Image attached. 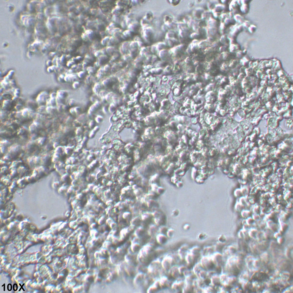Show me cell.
Segmentation results:
<instances>
[{"mask_svg":"<svg viewBox=\"0 0 293 293\" xmlns=\"http://www.w3.org/2000/svg\"><path fill=\"white\" fill-rule=\"evenodd\" d=\"M200 263L203 268L207 270L211 269L214 265L211 258L206 256L202 258Z\"/></svg>","mask_w":293,"mask_h":293,"instance_id":"1","label":"cell"},{"mask_svg":"<svg viewBox=\"0 0 293 293\" xmlns=\"http://www.w3.org/2000/svg\"><path fill=\"white\" fill-rule=\"evenodd\" d=\"M161 266V263L158 261H154L151 263L149 266L148 270L151 274L156 275L158 274L159 269Z\"/></svg>","mask_w":293,"mask_h":293,"instance_id":"2","label":"cell"},{"mask_svg":"<svg viewBox=\"0 0 293 293\" xmlns=\"http://www.w3.org/2000/svg\"><path fill=\"white\" fill-rule=\"evenodd\" d=\"M173 262V259L170 256H167L163 258L161 262V266L166 271H168L171 268Z\"/></svg>","mask_w":293,"mask_h":293,"instance_id":"3","label":"cell"},{"mask_svg":"<svg viewBox=\"0 0 293 293\" xmlns=\"http://www.w3.org/2000/svg\"><path fill=\"white\" fill-rule=\"evenodd\" d=\"M154 35V32L150 28H147L144 30V37L145 41L147 43L151 42Z\"/></svg>","mask_w":293,"mask_h":293,"instance_id":"4","label":"cell"},{"mask_svg":"<svg viewBox=\"0 0 293 293\" xmlns=\"http://www.w3.org/2000/svg\"><path fill=\"white\" fill-rule=\"evenodd\" d=\"M145 279V276L144 273L140 272L135 276L134 280V283L136 285H140L143 283Z\"/></svg>","mask_w":293,"mask_h":293,"instance_id":"5","label":"cell"},{"mask_svg":"<svg viewBox=\"0 0 293 293\" xmlns=\"http://www.w3.org/2000/svg\"><path fill=\"white\" fill-rule=\"evenodd\" d=\"M188 249V247L187 245H184L179 248L178 251V254L181 259H185Z\"/></svg>","mask_w":293,"mask_h":293,"instance_id":"6","label":"cell"},{"mask_svg":"<svg viewBox=\"0 0 293 293\" xmlns=\"http://www.w3.org/2000/svg\"><path fill=\"white\" fill-rule=\"evenodd\" d=\"M156 240L158 244L160 245H163L167 242L168 238L164 234L160 233L157 235Z\"/></svg>","mask_w":293,"mask_h":293,"instance_id":"7","label":"cell"},{"mask_svg":"<svg viewBox=\"0 0 293 293\" xmlns=\"http://www.w3.org/2000/svg\"><path fill=\"white\" fill-rule=\"evenodd\" d=\"M178 268L177 266H173L168 270L169 274L174 279L177 278L180 275Z\"/></svg>","mask_w":293,"mask_h":293,"instance_id":"8","label":"cell"},{"mask_svg":"<svg viewBox=\"0 0 293 293\" xmlns=\"http://www.w3.org/2000/svg\"><path fill=\"white\" fill-rule=\"evenodd\" d=\"M159 281L155 282L153 285L150 286L147 290L148 293H154L158 291L160 288Z\"/></svg>","mask_w":293,"mask_h":293,"instance_id":"9","label":"cell"},{"mask_svg":"<svg viewBox=\"0 0 293 293\" xmlns=\"http://www.w3.org/2000/svg\"><path fill=\"white\" fill-rule=\"evenodd\" d=\"M211 259L214 265H218L221 261L222 256L220 253H216L213 255Z\"/></svg>","mask_w":293,"mask_h":293,"instance_id":"10","label":"cell"},{"mask_svg":"<svg viewBox=\"0 0 293 293\" xmlns=\"http://www.w3.org/2000/svg\"><path fill=\"white\" fill-rule=\"evenodd\" d=\"M145 232L144 228L143 227H140L135 230V234L136 237L139 238H141L144 235Z\"/></svg>","mask_w":293,"mask_h":293,"instance_id":"11","label":"cell"},{"mask_svg":"<svg viewBox=\"0 0 293 293\" xmlns=\"http://www.w3.org/2000/svg\"><path fill=\"white\" fill-rule=\"evenodd\" d=\"M195 257L196 256H195L191 254V253H187L185 256V259L188 264L191 265L194 263L195 261Z\"/></svg>","mask_w":293,"mask_h":293,"instance_id":"12","label":"cell"},{"mask_svg":"<svg viewBox=\"0 0 293 293\" xmlns=\"http://www.w3.org/2000/svg\"><path fill=\"white\" fill-rule=\"evenodd\" d=\"M159 282L161 288H166L168 285L169 281L168 278L164 276L161 278Z\"/></svg>","mask_w":293,"mask_h":293,"instance_id":"13","label":"cell"},{"mask_svg":"<svg viewBox=\"0 0 293 293\" xmlns=\"http://www.w3.org/2000/svg\"><path fill=\"white\" fill-rule=\"evenodd\" d=\"M141 249L140 244L138 242H134L131 246V249L133 252L136 253L140 251Z\"/></svg>","mask_w":293,"mask_h":293,"instance_id":"14","label":"cell"},{"mask_svg":"<svg viewBox=\"0 0 293 293\" xmlns=\"http://www.w3.org/2000/svg\"><path fill=\"white\" fill-rule=\"evenodd\" d=\"M125 270L129 276H132L135 274V269L132 265L128 264L125 266Z\"/></svg>","mask_w":293,"mask_h":293,"instance_id":"15","label":"cell"},{"mask_svg":"<svg viewBox=\"0 0 293 293\" xmlns=\"http://www.w3.org/2000/svg\"><path fill=\"white\" fill-rule=\"evenodd\" d=\"M220 283V278L217 275H213L210 279V284L213 286L219 285Z\"/></svg>","mask_w":293,"mask_h":293,"instance_id":"16","label":"cell"},{"mask_svg":"<svg viewBox=\"0 0 293 293\" xmlns=\"http://www.w3.org/2000/svg\"><path fill=\"white\" fill-rule=\"evenodd\" d=\"M129 30L133 32H136L139 31L140 28V25L138 22L131 23L128 26Z\"/></svg>","mask_w":293,"mask_h":293,"instance_id":"17","label":"cell"},{"mask_svg":"<svg viewBox=\"0 0 293 293\" xmlns=\"http://www.w3.org/2000/svg\"><path fill=\"white\" fill-rule=\"evenodd\" d=\"M153 217L152 214L148 213H144L141 215V220L145 223H147L151 221Z\"/></svg>","mask_w":293,"mask_h":293,"instance_id":"18","label":"cell"},{"mask_svg":"<svg viewBox=\"0 0 293 293\" xmlns=\"http://www.w3.org/2000/svg\"><path fill=\"white\" fill-rule=\"evenodd\" d=\"M133 36V32L130 30H126L123 32L121 35L122 39H127Z\"/></svg>","mask_w":293,"mask_h":293,"instance_id":"19","label":"cell"},{"mask_svg":"<svg viewBox=\"0 0 293 293\" xmlns=\"http://www.w3.org/2000/svg\"><path fill=\"white\" fill-rule=\"evenodd\" d=\"M125 260L127 263L131 265L134 264L135 261L134 256L131 254H128L126 256Z\"/></svg>","mask_w":293,"mask_h":293,"instance_id":"20","label":"cell"},{"mask_svg":"<svg viewBox=\"0 0 293 293\" xmlns=\"http://www.w3.org/2000/svg\"><path fill=\"white\" fill-rule=\"evenodd\" d=\"M203 268L201 265L200 263H197L193 268V271L194 274L198 276V274L201 270L203 269Z\"/></svg>","mask_w":293,"mask_h":293,"instance_id":"21","label":"cell"},{"mask_svg":"<svg viewBox=\"0 0 293 293\" xmlns=\"http://www.w3.org/2000/svg\"><path fill=\"white\" fill-rule=\"evenodd\" d=\"M183 286L182 282H174L171 286L172 289L175 291H178L181 289Z\"/></svg>","mask_w":293,"mask_h":293,"instance_id":"22","label":"cell"},{"mask_svg":"<svg viewBox=\"0 0 293 293\" xmlns=\"http://www.w3.org/2000/svg\"><path fill=\"white\" fill-rule=\"evenodd\" d=\"M157 231V227L154 225H151L149 228L148 230V233L149 235L152 236L155 234Z\"/></svg>","mask_w":293,"mask_h":293,"instance_id":"23","label":"cell"},{"mask_svg":"<svg viewBox=\"0 0 293 293\" xmlns=\"http://www.w3.org/2000/svg\"><path fill=\"white\" fill-rule=\"evenodd\" d=\"M141 223V219L138 216L135 217L131 221L132 225L136 227L140 225Z\"/></svg>","mask_w":293,"mask_h":293,"instance_id":"24","label":"cell"},{"mask_svg":"<svg viewBox=\"0 0 293 293\" xmlns=\"http://www.w3.org/2000/svg\"><path fill=\"white\" fill-rule=\"evenodd\" d=\"M201 251V249L199 247L196 246L193 247L190 250V252L191 254L196 256H197L199 254Z\"/></svg>","mask_w":293,"mask_h":293,"instance_id":"25","label":"cell"},{"mask_svg":"<svg viewBox=\"0 0 293 293\" xmlns=\"http://www.w3.org/2000/svg\"><path fill=\"white\" fill-rule=\"evenodd\" d=\"M130 44L127 42H124L121 47V50L123 53H126L130 48Z\"/></svg>","mask_w":293,"mask_h":293,"instance_id":"26","label":"cell"},{"mask_svg":"<svg viewBox=\"0 0 293 293\" xmlns=\"http://www.w3.org/2000/svg\"><path fill=\"white\" fill-rule=\"evenodd\" d=\"M123 12V8L120 6H118L113 10V13L115 15L118 16L120 15Z\"/></svg>","mask_w":293,"mask_h":293,"instance_id":"27","label":"cell"},{"mask_svg":"<svg viewBox=\"0 0 293 293\" xmlns=\"http://www.w3.org/2000/svg\"><path fill=\"white\" fill-rule=\"evenodd\" d=\"M198 277H199L201 279L204 280L207 278V272L205 270L202 269L199 272Z\"/></svg>","mask_w":293,"mask_h":293,"instance_id":"28","label":"cell"},{"mask_svg":"<svg viewBox=\"0 0 293 293\" xmlns=\"http://www.w3.org/2000/svg\"><path fill=\"white\" fill-rule=\"evenodd\" d=\"M193 286L191 284H186L185 287L182 289V292L184 293H190L192 291Z\"/></svg>","mask_w":293,"mask_h":293,"instance_id":"29","label":"cell"},{"mask_svg":"<svg viewBox=\"0 0 293 293\" xmlns=\"http://www.w3.org/2000/svg\"><path fill=\"white\" fill-rule=\"evenodd\" d=\"M156 201L153 199H150L147 202V205L148 207L149 208H152L153 207H156Z\"/></svg>","mask_w":293,"mask_h":293,"instance_id":"30","label":"cell"},{"mask_svg":"<svg viewBox=\"0 0 293 293\" xmlns=\"http://www.w3.org/2000/svg\"><path fill=\"white\" fill-rule=\"evenodd\" d=\"M106 51L108 55H113L115 53L116 49L114 47L109 46L107 48Z\"/></svg>","mask_w":293,"mask_h":293,"instance_id":"31","label":"cell"},{"mask_svg":"<svg viewBox=\"0 0 293 293\" xmlns=\"http://www.w3.org/2000/svg\"><path fill=\"white\" fill-rule=\"evenodd\" d=\"M179 272L180 275H184L185 273L188 271L187 267L185 266H181L178 268Z\"/></svg>","mask_w":293,"mask_h":293,"instance_id":"32","label":"cell"},{"mask_svg":"<svg viewBox=\"0 0 293 293\" xmlns=\"http://www.w3.org/2000/svg\"><path fill=\"white\" fill-rule=\"evenodd\" d=\"M196 284L197 286L200 288L204 287V285L206 284L204 280H203L200 278L196 280Z\"/></svg>","mask_w":293,"mask_h":293,"instance_id":"33","label":"cell"},{"mask_svg":"<svg viewBox=\"0 0 293 293\" xmlns=\"http://www.w3.org/2000/svg\"><path fill=\"white\" fill-rule=\"evenodd\" d=\"M118 43L116 39L114 37H112L110 38L109 41L108 43V45L110 46H112L113 45L116 44Z\"/></svg>","mask_w":293,"mask_h":293,"instance_id":"34","label":"cell"},{"mask_svg":"<svg viewBox=\"0 0 293 293\" xmlns=\"http://www.w3.org/2000/svg\"><path fill=\"white\" fill-rule=\"evenodd\" d=\"M130 49H138V43L136 41H132L130 44Z\"/></svg>","mask_w":293,"mask_h":293,"instance_id":"35","label":"cell"},{"mask_svg":"<svg viewBox=\"0 0 293 293\" xmlns=\"http://www.w3.org/2000/svg\"><path fill=\"white\" fill-rule=\"evenodd\" d=\"M138 52V49H131L130 50V54L132 57H135L137 56Z\"/></svg>","mask_w":293,"mask_h":293,"instance_id":"36","label":"cell"},{"mask_svg":"<svg viewBox=\"0 0 293 293\" xmlns=\"http://www.w3.org/2000/svg\"><path fill=\"white\" fill-rule=\"evenodd\" d=\"M193 277L190 275H188L185 276V282L186 284H191L193 282Z\"/></svg>","mask_w":293,"mask_h":293,"instance_id":"37","label":"cell"},{"mask_svg":"<svg viewBox=\"0 0 293 293\" xmlns=\"http://www.w3.org/2000/svg\"><path fill=\"white\" fill-rule=\"evenodd\" d=\"M87 35L89 39H93L94 37L95 33L92 31H88L87 32Z\"/></svg>","mask_w":293,"mask_h":293,"instance_id":"38","label":"cell"},{"mask_svg":"<svg viewBox=\"0 0 293 293\" xmlns=\"http://www.w3.org/2000/svg\"><path fill=\"white\" fill-rule=\"evenodd\" d=\"M122 217L124 219L126 220H129L131 218V213L130 212H126L124 213L123 214Z\"/></svg>","mask_w":293,"mask_h":293,"instance_id":"39","label":"cell"},{"mask_svg":"<svg viewBox=\"0 0 293 293\" xmlns=\"http://www.w3.org/2000/svg\"><path fill=\"white\" fill-rule=\"evenodd\" d=\"M166 44H165L164 43H159L157 45V50H163V49H165V48H166Z\"/></svg>","mask_w":293,"mask_h":293,"instance_id":"40","label":"cell"},{"mask_svg":"<svg viewBox=\"0 0 293 293\" xmlns=\"http://www.w3.org/2000/svg\"><path fill=\"white\" fill-rule=\"evenodd\" d=\"M168 230L166 227H164V226H162L159 229V231L160 232V233L164 234L167 233Z\"/></svg>","mask_w":293,"mask_h":293,"instance_id":"41","label":"cell"},{"mask_svg":"<svg viewBox=\"0 0 293 293\" xmlns=\"http://www.w3.org/2000/svg\"><path fill=\"white\" fill-rule=\"evenodd\" d=\"M174 231L173 229H169L167 232V234L168 237H171L174 234Z\"/></svg>","mask_w":293,"mask_h":293,"instance_id":"42","label":"cell"},{"mask_svg":"<svg viewBox=\"0 0 293 293\" xmlns=\"http://www.w3.org/2000/svg\"><path fill=\"white\" fill-rule=\"evenodd\" d=\"M110 38L109 37H107L104 38V39H103L102 41H101V43H102V45L105 46V45H106L107 44H108Z\"/></svg>","mask_w":293,"mask_h":293,"instance_id":"43","label":"cell"},{"mask_svg":"<svg viewBox=\"0 0 293 293\" xmlns=\"http://www.w3.org/2000/svg\"><path fill=\"white\" fill-rule=\"evenodd\" d=\"M204 253H209L212 251L213 249L211 247H205L204 249Z\"/></svg>","mask_w":293,"mask_h":293,"instance_id":"44","label":"cell"},{"mask_svg":"<svg viewBox=\"0 0 293 293\" xmlns=\"http://www.w3.org/2000/svg\"><path fill=\"white\" fill-rule=\"evenodd\" d=\"M115 275L114 273L111 272V273H110L109 275V277H108V280L109 281H112L115 278Z\"/></svg>","mask_w":293,"mask_h":293,"instance_id":"45","label":"cell"},{"mask_svg":"<svg viewBox=\"0 0 293 293\" xmlns=\"http://www.w3.org/2000/svg\"><path fill=\"white\" fill-rule=\"evenodd\" d=\"M214 290L213 288L211 287H208L204 289V291L206 293H213Z\"/></svg>","mask_w":293,"mask_h":293,"instance_id":"46","label":"cell"},{"mask_svg":"<svg viewBox=\"0 0 293 293\" xmlns=\"http://www.w3.org/2000/svg\"><path fill=\"white\" fill-rule=\"evenodd\" d=\"M125 251L123 249V248H121V247H118L117 249V252L119 254H125V252H124Z\"/></svg>","mask_w":293,"mask_h":293,"instance_id":"47","label":"cell"},{"mask_svg":"<svg viewBox=\"0 0 293 293\" xmlns=\"http://www.w3.org/2000/svg\"><path fill=\"white\" fill-rule=\"evenodd\" d=\"M157 47L155 45H153L150 48V50L153 53H156L157 51Z\"/></svg>","mask_w":293,"mask_h":293,"instance_id":"48","label":"cell"},{"mask_svg":"<svg viewBox=\"0 0 293 293\" xmlns=\"http://www.w3.org/2000/svg\"><path fill=\"white\" fill-rule=\"evenodd\" d=\"M151 214L153 217H154V218H157L160 215L158 211H154Z\"/></svg>","mask_w":293,"mask_h":293,"instance_id":"49","label":"cell"},{"mask_svg":"<svg viewBox=\"0 0 293 293\" xmlns=\"http://www.w3.org/2000/svg\"><path fill=\"white\" fill-rule=\"evenodd\" d=\"M148 197H149L150 199H154V198L156 199V195H155L153 193H150L148 194Z\"/></svg>","mask_w":293,"mask_h":293,"instance_id":"50","label":"cell"},{"mask_svg":"<svg viewBox=\"0 0 293 293\" xmlns=\"http://www.w3.org/2000/svg\"><path fill=\"white\" fill-rule=\"evenodd\" d=\"M229 251L230 253H231V254H233V253H234L235 252L236 250H235V249L234 247H230L229 248Z\"/></svg>","mask_w":293,"mask_h":293,"instance_id":"51","label":"cell"},{"mask_svg":"<svg viewBox=\"0 0 293 293\" xmlns=\"http://www.w3.org/2000/svg\"><path fill=\"white\" fill-rule=\"evenodd\" d=\"M168 37L170 38H174V37L175 36V34L173 32H170L168 33Z\"/></svg>","mask_w":293,"mask_h":293,"instance_id":"52","label":"cell"},{"mask_svg":"<svg viewBox=\"0 0 293 293\" xmlns=\"http://www.w3.org/2000/svg\"><path fill=\"white\" fill-rule=\"evenodd\" d=\"M163 188H157V190L156 192H157V194H162V193H163Z\"/></svg>","mask_w":293,"mask_h":293,"instance_id":"53","label":"cell"},{"mask_svg":"<svg viewBox=\"0 0 293 293\" xmlns=\"http://www.w3.org/2000/svg\"><path fill=\"white\" fill-rule=\"evenodd\" d=\"M110 227L112 229H114L117 227V224L115 222H112L110 224Z\"/></svg>","mask_w":293,"mask_h":293,"instance_id":"54","label":"cell"},{"mask_svg":"<svg viewBox=\"0 0 293 293\" xmlns=\"http://www.w3.org/2000/svg\"><path fill=\"white\" fill-rule=\"evenodd\" d=\"M170 2H171V4H172L173 5H178V4L179 3V2H180V1H178V0H177V1L175 0V1H170Z\"/></svg>","mask_w":293,"mask_h":293,"instance_id":"55","label":"cell"},{"mask_svg":"<svg viewBox=\"0 0 293 293\" xmlns=\"http://www.w3.org/2000/svg\"><path fill=\"white\" fill-rule=\"evenodd\" d=\"M12 284H9L7 285V289L9 291H10L12 290Z\"/></svg>","mask_w":293,"mask_h":293,"instance_id":"56","label":"cell"},{"mask_svg":"<svg viewBox=\"0 0 293 293\" xmlns=\"http://www.w3.org/2000/svg\"><path fill=\"white\" fill-rule=\"evenodd\" d=\"M13 288V290H14V291H16L17 290V289H18V285H17V284H14Z\"/></svg>","mask_w":293,"mask_h":293,"instance_id":"57","label":"cell"},{"mask_svg":"<svg viewBox=\"0 0 293 293\" xmlns=\"http://www.w3.org/2000/svg\"><path fill=\"white\" fill-rule=\"evenodd\" d=\"M19 284L20 285V286H21V288H20V289H19V291H20V290H21V289H23V290L24 291H25V290H24V289H23V285H24V284H23V286H22V285H21V284Z\"/></svg>","mask_w":293,"mask_h":293,"instance_id":"58","label":"cell"}]
</instances>
